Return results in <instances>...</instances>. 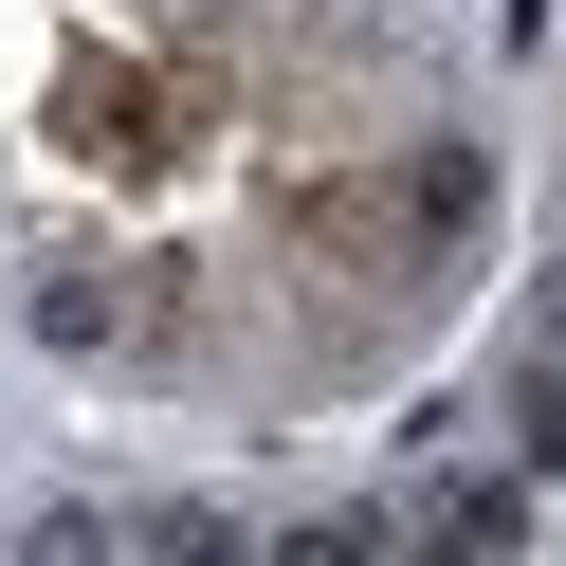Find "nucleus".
I'll return each instance as SVG.
<instances>
[{"instance_id": "obj_1", "label": "nucleus", "mask_w": 566, "mask_h": 566, "mask_svg": "<svg viewBox=\"0 0 566 566\" xmlns=\"http://www.w3.org/2000/svg\"><path fill=\"white\" fill-rule=\"evenodd\" d=\"M475 147H420V184H402V238H475Z\"/></svg>"}]
</instances>
